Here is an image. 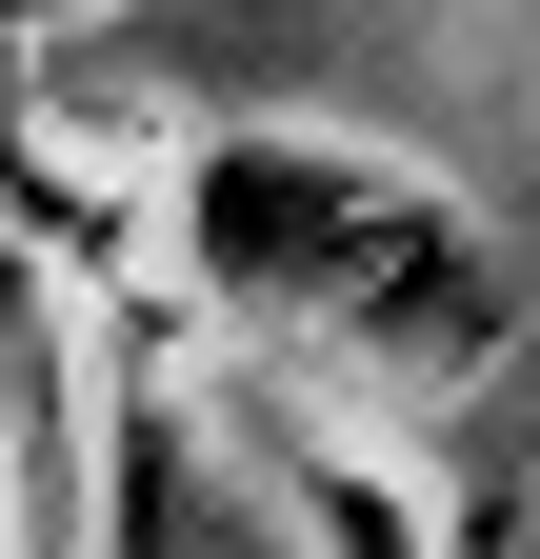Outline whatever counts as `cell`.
I'll use <instances>...</instances> for the list:
<instances>
[{
	"instance_id": "obj_1",
	"label": "cell",
	"mask_w": 540,
	"mask_h": 559,
	"mask_svg": "<svg viewBox=\"0 0 540 559\" xmlns=\"http://www.w3.org/2000/svg\"><path fill=\"white\" fill-rule=\"evenodd\" d=\"M180 280L240 320V360H320L361 400H460L520 360V260L460 180L380 160V140H320V120H221L180 140L161 180Z\"/></svg>"
},
{
	"instance_id": "obj_2",
	"label": "cell",
	"mask_w": 540,
	"mask_h": 559,
	"mask_svg": "<svg viewBox=\"0 0 540 559\" xmlns=\"http://www.w3.org/2000/svg\"><path fill=\"white\" fill-rule=\"evenodd\" d=\"M101 559H301L260 440L221 400H180L141 340H120V380H101Z\"/></svg>"
},
{
	"instance_id": "obj_3",
	"label": "cell",
	"mask_w": 540,
	"mask_h": 559,
	"mask_svg": "<svg viewBox=\"0 0 540 559\" xmlns=\"http://www.w3.org/2000/svg\"><path fill=\"white\" fill-rule=\"evenodd\" d=\"M21 21H60V0H21Z\"/></svg>"
}]
</instances>
